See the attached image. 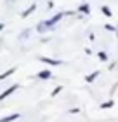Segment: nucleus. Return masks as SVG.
<instances>
[{
	"label": "nucleus",
	"mask_w": 118,
	"mask_h": 122,
	"mask_svg": "<svg viewBox=\"0 0 118 122\" xmlns=\"http://www.w3.org/2000/svg\"><path fill=\"white\" fill-rule=\"evenodd\" d=\"M4 26H5L4 23H0V30H4Z\"/></svg>",
	"instance_id": "f3484780"
},
{
	"label": "nucleus",
	"mask_w": 118,
	"mask_h": 122,
	"mask_svg": "<svg viewBox=\"0 0 118 122\" xmlns=\"http://www.w3.org/2000/svg\"><path fill=\"white\" fill-rule=\"evenodd\" d=\"M104 30H108V31H113V33H116V31H118V28H116V26L109 25V23H106V25H104Z\"/></svg>",
	"instance_id": "ddd939ff"
},
{
	"label": "nucleus",
	"mask_w": 118,
	"mask_h": 122,
	"mask_svg": "<svg viewBox=\"0 0 118 122\" xmlns=\"http://www.w3.org/2000/svg\"><path fill=\"white\" fill-rule=\"evenodd\" d=\"M99 75H101V71H99V70H95V71H92V73H89V75L85 77V82H87V84H92V82L97 79Z\"/></svg>",
	"instance_id": "423d86ee"
},
{
	"label": "nucleus",
	"mask_w": 118,
	"mask_h": 122,
	"mask_svg": "<svg viewBox=\"0 0 118 122\" xmlns=\"http://www.w3.org/2000/svg\"><path fill=\"white\" fill-rule=\"evenodd\" d=\"M38 61H42L43 65H49V66H61V65H63L61 59H52V58H47V56L38 58Z\"/></svg>",
	"instance_id": "f03ea898"
},
{
	"label": "nucleus",
	"mask_w": 118,
	"mask_h": 122,
	"mask_svg": "<svg viewBox=\"0 0 118 122\" xmlns=\"http://www.w3.org/2000/svg\"><path fill=\"white\" fill-rule=\"evenodd\" d=\"M111 107H115V99H108V101H104V103H101V110H108Z\"/></svg>",
	"instance_id": "9b49d317"
},
{
	"label": "nucleus",
	"mask_w": 118,
	"mask_h": 122,
	"mask_svg": "<svg viewBox=\"0 0 118 122\" xmlns=\"http://www.w3.org/2000/svg\"><path fill=\"white\" fill-rule=\"evenodd\" d=\"M37 77H38V79H42V80H49L50 77H52V71H50L49 68H45V70H40V71L37 73Z\"/></svg>",
	"instance_id": "20e7f679"
},
{
	"label": "nucleus",
	"mask_w": 118,
	"mask_h": 122,
	"mask_svg": "<svg viewBox=\"0 0 118 122\" xmlns=\"http://www.w3.org/2000/svg\"><path fill=\"white\" fill-rule=\"evenodd\" d=\"M14 71H16V66H12V68H9L7 71H4V73H0V80H5L7 77H10V75H12Z\"/></svg>",
	"instance_id": "1a4fd4ad"
},
{
	"label": "nucleus",
	"mask_w": 118,
	"mask_h": 122,
	"mask_svg": "<svg viewBox=\"0 0 118 122\" xmlns=\"http://www.w3.org/2000/svg\"><path fill=\"white\" fill-rule=\"evenodd\" d=\"M30 31H31V30H24V31H23V33L19 35V38H21V40H23V38H26L28 35H30Z\"/></svg>",
	"instance_id": "2eb2a0df"
},
{
	"label": "nucleus",
	"mask_w": 118,
	"mask_h": 122,
	"mask_svg": "<svg viewBox=\"0 0 118 122\" xmlns=\"http://www.w3.org/2000/svg\"><path fill=\"white\" fill-rule=\"evenodd\" d=\"M78 12L83 14V16H89V14H90V5H89V4H80V7H78Z\"/></svg>",
	"instance_id": "0eeeda50"
},
{
	"label": "nucleus",
	"mask_w": 118,
	"mask_h": 122,
	"mask_svg": "<svg viewBox=\"0 0 118 122\" xmlns=\"http://www.w3.org/2000/svg\"><path fill=\"white\" fill-rule=\"evenodd\" d=\"M61 91H63V86H56L54 89H52V92H50V96H57Z\"/></svg>",
	"instance_id": "4468645a"
},
{
	"label": "nucleus",
	"mask_w": 118,
	"mask_h": 122,
	"mask_svg": "<svg viewBox=\"0 0 118 122\" xmlns=\"http://www.w3.org/2000/svg\"><path fill=\"white\" fill-rule=\"evenodd\" d=\"M18 89H19V86H18V84H14V86L7 87V89H5L4 92H0V101H4V99H5V98H9L10 94H14V92L18 91Z\"/></svg>",
	"instance_id": "7ed1b4c3"
},
{
	"label": "nucleus",
	"mask_w": 118,
	"mask_h": 122,
	"mask_svg": "<svg viewBox=\"0 0 118 122\" xmlns=\"http://www.w3.org/2000/svg\"><path fill=\"white\" fill-rule=\"evenodd\" d=\"M116 28H118V26H116Z\"/></svg>",
	"instance_id": "a211bd4d"
},
{
	"label": "nucleus",
	"mask_w": 118,
	"mask_h": 122,
	"mask_svg": "<svg viewBox=\"0 0 118 122\" xmlns=\"http://www.w3.org/2000/svg\"><path fill=\"white\" fill-rule=\"evenodd\" d=\"M97 58H99V61L106 63V61H108V54H106L104 51H99V52H97Z\"/></svg>",
	"instance_id": "f8f14e48"
},
{
	"label": "nucleus",
	"mask_w": 118,
	"mask_h": 122,
	"mask_svg": "<svg viewBox=\"0 0 118 122\" xmlns=\"http://www.w3.org/2000/svg\"><path fill=\"white\" fill-rule=\"evenodd\" d=\"M35 10H37V4H31L30 7H26V9L23 10V12H21V18H28V16L33 14Z\"/></svg>",
	"instance_id": "39448f33"
},
{
	"label": "nucleus",
	"mask_w": 118,
	"mask_h": 122,
	"mask_svg": "<svg viewBox=\"0 0 118 122\" xmlns=\"http://www.w3.org/2000/svg\"><path fill=\"white\" fill-rule=\"evenodd\" d=\"M19 117H21L19 113H10V115H7V117H2L0 122H14V120H18Z\"/></svg>",
	"instance_id": "6e6552de"
},
{
	"label": "nucleus",
	"mask_w": 118,
	"mask_h": 122,
	"mask_svg": "<svg viewBox=\"0 0 118 122\" xmlns=\"http://www.w3.org/2000/svg\"><path fill=\"white\" fill-rule=\"evenodd\" d=\"M63 18H64V12H57V14H54L52 18L40 21V23L37 25V31H38V33H45V31H49V30H52Z\"/></svg>",
	"instance_id": "f257e3e1"
},
{
	"label": "nucleus",
	"mask_w": 118,
	"mask_h": 122,
	"mask_svg": "<svg viewBox=\"0 0 118 122\" xmlns=\"http://www.w3.org/2000/svg\"><path fill=\"white\" fill-rule=\"evenodd\" d=\"M101 12H103L106 18H113V12H111V9L108 5H101Z\"/></svg>",
	"instance_id": "9d476101"
},
{
	"label": "nucleus",
	"mask_w": 118,
	"mask_h": 122,
	"mask_svg": "<svg viewBox=\"0 0 118 122\" xmlns=\"http://www.w3.org/2000/svg\"><path fill=\"white\" fill-rule=\"evenodd\" d=\"M78 112H80V108H71L70 110V113H78Z\"/></svg>",
	"instance_id": "dca6fc26"
}]
</instances>
